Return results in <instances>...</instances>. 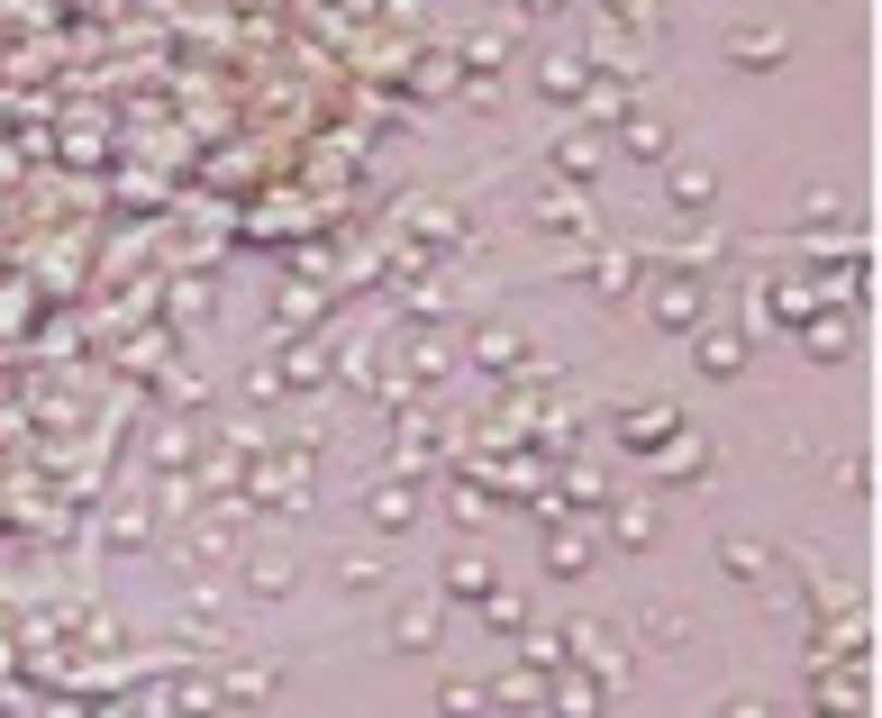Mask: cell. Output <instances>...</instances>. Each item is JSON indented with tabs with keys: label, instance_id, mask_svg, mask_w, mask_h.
Returning a JSON list of instances; mask_svg holds the SVG:
<instances>
[{
	"label": "cell",
	"instance_id": "1",
	"mask_svg": "<svg viewBox=\"0 0 882 718\" xmlns=\"http://www.w3.org/2000/svg\"><path fill=\"white\" fill-rule=\"evenodd\" d=\"M691 355H700V373H710V382H728V373H746V337H700Z\"/></svg>",
	"mask_w": 882,
	"mask_h": 718
},
{
	"label": "cell",
	"instance_id": "2",
	"mask_svg": "<svg viewBox=\"0 0 882 718\" xmlns=\"http://www.w3.org/2000/svg\"><path fill=\"white\" fill-rule=\"evenodd\" d=\"M446 582H455V592H464V601H491V582H501V573H491V564H482V555H455V573H446Z\"/></svg>",
	"mask_w": 882,
	"mask_h": 718
},
{
	"label": "cell",
	"instance_id": "3",
	"mask_svg": "<svg viewBox=\"0 0 882 718\" xmlns=\"http://www.w3.org/2000/svg\"><path fill=\"white\" fill-rule=\"evenodd\" d=\"M336 582H346V592H382V564L373 555H336Z\"/></svg>",
	"mask_w": 882,
	"mask_h": 718
},
{
	"label": "cell",
	"instance_id": "4",
	"mask_svg": "<svg viewBox=\"0 0 882 718\" xmlns=\"http://www.w3.org/2000/svg\"><path fill=\"white\" fill-rule=\"evenodd\" d=\"M710 191H719V183H710L700 164H683V173H673V200H683V210H710Z\"/></svg>",
	"mask_w": 882,
	"mask_h": 718
},
{
	"label": "cell",
	"instance_id": "5",
	"mask_svg": "<svg viewBox=\"0 0 882 718\" xmlns=\"http://www.w3.org/2000/svg\"><path fill=\"white\" fill-rule=\"evenodd\" d=\"M719 564H728V573H746V582H756V573H764V564H773V555L756 546V536H737V546H719Z\"/></svg>",
	"mask_w": 882,
	"mask_h": 718
},
{
	"label": "cell",
	"instance_id": "6",
	"mask_svg": "<svg viewBox=\"0 0 882 718\" xmlns=\"http://www.w3.org/2000/svg\"><path fill=\"white\" fill-rule=\"evenodd\" d=\"M392 636H401V646H428V636H437V609H401Z\"/></svg>",
	"mask_w": 882,
	"mask_h": 718
},
{
	"label": "cell",
	"instance_id": "7",
	"mask_svg": "<svg viewBox=\"0 0 882 718\" xmlns=\"http://www.w3.org/2000/svg\"><path fill=\"white\" fill-rule=\"evenodd\" d=\"M646 536H656V519H646V509L628 500V509H618V546H646Z\"/></svg>",
	"mask_w": 882,
	"mask_h": 718
}]
</instances>
